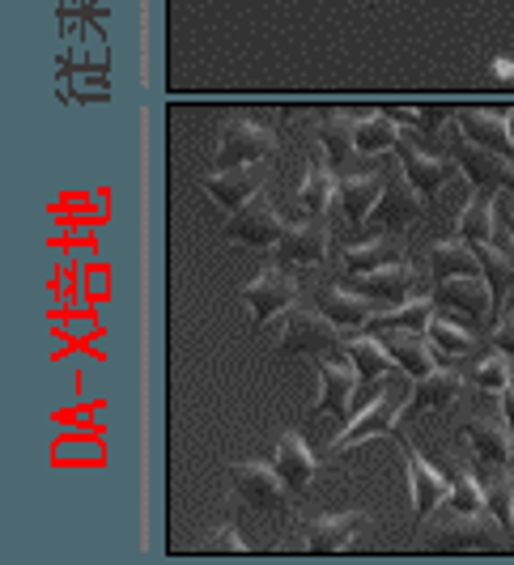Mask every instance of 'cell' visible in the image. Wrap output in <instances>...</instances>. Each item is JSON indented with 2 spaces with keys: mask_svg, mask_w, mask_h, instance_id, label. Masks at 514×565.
I'll return each instance as SVG.
<instances>
[{
  "mask_svg": "<svg viewBox=\"0 0 514 565\" xmlns=\"http://www.w3.org/2000/svg\"><path fill=\"white\" fill-rule=\"evenodd\" d=\"M201 548L204 553H247V544H243V536H238V527H234V523L217 527L213 536H204Z\"/></svg>",
  "mask_w": 514,
  "mask_h": 565,
  "instance_id": "cell-38",
  "label": "cell"
},
{
  "mask_svg": "<svg viewBox=\"0 0 514 565\" xmlns=\"http://www.w3.org/2000/svg\"><path fill=\"white\" fill-rule=\"evenodd\" d=\"M489 340L511 358V366H514V311H502V319L493 323V337Z\"/></svg>",
  "mask_w": 514,
  "mask_h": 565,
  "instance_id": "cell-39",
  "label": "cell"
},
{
  "mask_svg": "<svg viewBox=\"0 0 514 565\" xmlns=\"http://www.w3.org/2000/svg\"><path fill=\"white\" fill-rule=\"evenodd\" d=\"M277 472L286 477L289 493H302V489L311 484L314 472H319L311 447H307V438H302L298 429H286V434L277 438Z\"/></svg>",
  "mask_w": 514,
  "mask_h": 565,
  "instance_id": "cell-24",
  "label": "cell"
},
{
  "mask_svg": "<svg viewBox=\"0 0 514 565\" xmlns=\"http://www.w3.org/2000/svg\"><path fill=\"white\" fill-rule=\"evenodd\" d=\"M243 302L251 311V323H268L272 315H286L298 302V277L281 268V264H268L251 285H243Z\"/></svg>",
  "mask_w": 514,
  "mask_h": 565,
  "instance_id": "cell-9",
  "label": "cell"
},
{
  "mask_svg": "<svg viewBox=\"0 0 514 565\" xmlns=\"http://www.w3.org/2000/svg\"><path fill=\"white\" fill-rule=\"evenodd\" d=\"M463 383H468V379H463L459 370H442V366L421 374V379H413L408 404H404V422H413V417H421V413H433V408H451V404L463 396Z\"/></svg>",
  "mask_w": 514,
  "mask_h": 565,
  "instance_id": "cell-16",
  "label": "cell"
},
{
  "mask_svg": "<svg viewBox=\"0 0 514 565\" xmlns=\"http://www.w3.org/2000/svg\"><path fill=\"white\" fill-rule=\"evenodd\" d=\"M371 332L387 344V353L400 362L404 374L421 379V374H429V370H438V362H433V344H429L426 332H408V328H371Z\"/></svg>",
  "mask_w": 514,
  "mask_h": 565,
  "instance_id": "cell-21",
  "label": "cell"
},
{
  "mask_svg": "<svg viewBox=\"0 0 514 565\" xmlns=\"http://www.w3.org/2000/svg\"><path fill=\"white\" fill-rule=\"evenodd\" d=\"M447 510L442 519H433L426 527H421V548L426 553H485V548H502L506 544V523L493 514V510H472V514H463V510H451V507H438Z\"/></svg>",
  "mask_w": 514,
  "mask_h": 565,
  "instance_id": "cell-1",
  "label": "cell"
},
{
  "mask_svg": "<svg viewBox=\"0 0 514 565\" xmlns=\"http://www.w3.org/2000/svg\"><path fill=\"white\" fill-rule=\"evenodd\" d=\"M463 438H468V447H472V463H476L481 472L497 477V472H511L514 468L511 425L472 417V422H463Z\"/></svg>",
  "mask_w": 514,
  "mask_h": 565,
  "instance_id": "cell-14",
  "label": "cell"
},
{
  "mask_svg": "<svg viewBox=\"0 0 514 565\" xmlns=\"http://www.w3.org/2000/svg\"><path fill=\"white\" fill-rule=\"evenodd\" d=\"M396 447L404 455V468H408V489H413V519L426 523L433 510L451 498V472H438L426 455L413 451V443L396 438Z\"/></svg>",
  "mask_w": 514,
  "mask_h": 565,
  "instance_id": "cell-11",
  "label": "cell"
},
{
  "mask_svg": "<svg viewBox=\"0 0 514 565\" xmlns=\"http://www.w3.org/2000/svg\"><path fill=\"white\" fill-rule=\"evenodd\" d=\"M463 379H468L476 392H485V396H502V392L514 383V366H511V358H506V353L493 344V353L476 358L472 366L463 370Z\"/></svg>",
  "mask_w": 514,
  "mask_h": 565,
  "instance_id": "cell-32",
  "label": "cell"
},
{
  "mask_svg": "<svg viewBox=\"0 0 514 565\" xmlns=\"http://www.w3.org/2000/svg\"><path fill=\"white\" fill-rule=\"evenodd\" d=\"M459 238H468L472 247L497 238V192L493 188H472V196L459 213Z\"/></svg>",
  "mask_w": 514,
  "mask_h": 565,
  "instance_id": "cell-22",
  "label": "cell"
},
{
  "mask_svg": "<svg viewBox=\"0 0 514 565\" xmlns=\"http://www.w3.org/2000/svg\"><path fill=\"white\" fill-rule=\"evenodd\" d=\"M383 174H341V183H336V196H341V209L344 217H349V226H366V217H371V209L378 204L383 196Z\"/></svg>",
  "mask_w": 514,
  "mask_h": 565,
  "instance_id": "cell-25",
  "label": "cell"
},
{
  "mask_svg": "<svg viewBox=\"0 0 514 565\" xmlns=\"http://www.w3.org/2000/svg\"><path fill=\"white\" fill-rule=\"evenodd\" d=\"M336 183H341V174L328 167V153L314 149L311 162H307L302 192H298V204L307 209V217H323V213H328V204H332V196H336Z\"/></svg>",
  "mask_w": 514,
  "mask_h": 565,
  "instance_id": "cell-27",
  "label": "cell"
},
{
  "mask_svg": "<svg viewBox=\"0 0 514 565\" xmlns=\"http://www.w3.org/2000/svg\"><path fill=\"white\" fill-rule=\"evenodd\" d=\"M392 259H404V247L396 234H378V238H366V243H357V247H349L341 255V268L349 277H357V273H374V268H383V264H392Z\"/></svg>",
  "mask_w": 514,
  "mask_h": 565,
  "instance_id": "cell-31",
  "label": "cell"
},
{
  "mask_svg": "<svg viewBox=\"0 0 514 565\" xmlns=\"http://www.w3.org/2000/svg\"><path fill=\"white\" fill-rule=\"evenodd\" d=\"M429 268H433L438 281H447V277H481V273H485L476 247H472L468 238H459V234L429 247Z\"/></svg>",
  "mask_w": 514,
  "mask_h": 565,
  "instance_id": "cell-26",
  "label": "cell"
},
{
  "mask_svg": "<svg viewBox=\"0 0 514 565\" xmlns=\"http://www.w3.org/2000/svg\"><path fill=\"white\" fill-rule=\"evenodd\" d=\"M442 507L463 510V514L485 510V484L476 481V463H468V459L451 463V498H447Z\"/></svg>",
  "mask_w": 514,
  "mask_h": 565,
  "instance_id": "cell-34",
  "label": "cell"
},
{
  "mask_svg": "<svg viewBox=\"0 0 514 565\" xmlns=\"http://www.w3.org/2000/svg\"><path fill=\"white\" fill-rule=\"evenodd\" d=\"M314 374H319V383H323V399H319V413L328 417V422H336V429L353 422V399H357V379L349 374L344 362H332V358H323V362H314Z\"/></svg>",
  "mask_w": 514,
  "mask_h": 565,
  "instance_id": "cell-17",
  "label": "cell"
},
{
  "mask_svg": "<svg viewBox=\"0 0 514 565\" xmlns=\"http://www.w3.org/2000/svg\"><path fill=\"white\" fill-rule=\"evenodd\" d=\"M277 353H286V358L302 353V358H311V362H323V358L341 362L344 353H349V340H344V328H336L323 311L289 307L286 311V340L277 344Z\"/></svg>",
  "mask_w": 514,
  "mask_h": 565,
  "instance_id": "cell-2",
  "label": "cell"
},
{
  "mask_svg": "<svg viewBox=\"0 0 514 565\" xmlns=\"http://www.w3.org/2000/svg\"><path fill=\"white\" fill-rule=\"evenodd\" d=\"M353 128H357V115L349 111H323L319 115V141H323V153H328V167L344 174L349 158L357 153L353 149Z\"/></svg>",
  "mask_w": 514,
  "mask_h": 565,
  "instance_id": "cell-28",
  "label": "cell"
},
{
  "mask_svg": "<svg viewBox=\"0 0 514 565\" xmlns=\"http://www.w3.org/2000/svg\"><path fill=\"white\" fill-rule=\"evenodd\" d=\"M264 179H268V167H264V162H251V167L217 170V174H208V179H204L201 188L213 196V204H222L226 213H238V209H243V204L264 188Z\"/></svg>",
  "mask_w": 514,
  "mask_h": 565,
  "instance_id": "cell-18",
  "label": "cell"
},
{
  "mask_svg": "<svg viewBox=\"0 0 514 565\" xmlns=\"http://www.w3.org/2000/svg\"><path fill=\"white\" fill-rule=\"evenodd\" d=\"M502 417H506V425H511V443H514V383L502 392Z\"/></svg>",
  "mask_w": 514,
  "mask_h": 565,
  "instance_id": "cell-40",
  "label": "cell"
},
{
  "mask_svg": "<svg viewBox=\"0 0 514 565\" xmlns=\"http://www.w3.org/2000/svg\"><path fill=\"white\" fill-rule=\"evenodd\" d=\"M286 222L272 213V204L259 196H251L238 213H229L226 226H222V238L234 243V247H251V252H272L277 243H281V234H286Z\"/></svg>",
  "mask_w": 514,
  "mask_h": 565,
  "instance_id": "cell-6",
  "label": "cell"
},
{
  "mask_svg": "<svg viewBox=\"0 0 514 565\" xmlns=\"http://www.w3.org/2000/svg\"><path fill=\"white\" fill-rule=\"evenodd\" d=\"M485 507L511 527L514 523V472H497L485 481Z\"/></svg>",
  "mask_w": 514,
  "mask_h": 565,
  "instance_id": "cell-37",
  "label": "cell"
},
{
  "mask_svg": "<svg viewBox=\"0 0 514 565\" xmlns=\"http://www.w3.org/2000/svg\"><path fill=\"white\" fill-rule=\"evenodd\" d=\"M476 255H481L485 281H489V289H493V302H497V311H502L506 294L514 289V255H506L502 247H493V243H481V247H476Z\"/></svg>",
  "mask_w": 514,
  "mask_h": 565,
  "instance_id": "cell-35",
  "label": "cell"
},
{
  "mask_svg": "<svg viewBox=\"0 0 514 565\" xmlns=\"http://www.w3.org/2000/svg\"><path fill=\"white\" fill-rule=\"evenodd\" d=\"M429 344H433V353H442V358H468L472 353V337H468V328L451 319V315H433V323L426 328Z\"/></svg>",
  "mask_w": 514,
  "mask_h": 565,
  "instance_id": "cell-36",
  "label": "cell"
},
{
  "mask_svg": "<svg viewBox=\"0 0 514 565\" xmlns=\"http://www.w3.org/2000/svg\"><path fill=\"white\" fill-rule=\"evenodd\" d=\"M349 358H353V366H357V374H362L366 383L396 379V370H400V362L387 353V344L374 337V332H353V337H349Z\"/></svg>",
  "mask_w": 514,
  "mask_h": 565,
  "instance_id": "cell-29",
  "label": "cell"
},
{
  "mask_svg": "<svg viewBox=\"0 0 514 565\" xmlns=\"http://www.w3.org/2000/svg\"><path fill=\"white\" fill-rule=\"evenodd\" d=\"M456 124L463 128V137H472L476 145H485V149H493V153H502V158H511L514 162V141H511V124H506V115L463 107V111H456Z\"/></svg>",
  "mask_w": 514,
  "mask_h": 565,
  "instance_id": "cell-23",
  "label": "cell"
},
{
  "mask_svg": "<svg viewBox=\"0 0 514 565\" xmlns=\"http://www.w3.org/2000/svg\"><path fill=\"white\" fill-rule=\"evenodd\" d=\"M277 137L247 119V115H226L222 119V132H217V170L229 167H251V162H268L277 153Z\"/></svg>",
  "mask_w": 514,
  "mask_h": 565,
  "instance_id": "cell-4",
  "label": "cell"
},
{
  "mask_svg": "<svg viewBox=\"0 0 514 565\" xmlns=\"http://www.w3.org/2000/svg\"><path fill=\"white\" fill-rule=\"evenodd\" d=\"M511 209H514V200H511Z\"/></svg>",
  "mask_w": 514,
  "mask_h": 565,
  "instance_id": "cell-43",
  "label": "cell"
},
{
  "mask_svg": "<svg viewBox=\"0 0 514 565\" xmlns=\"http://www.w3.org/2000/svg\"><path fill=\"white\" fill-rule=\"evenodd\" d=\"M396 141H400V124L387 111L357 115V128H353V149H357V158H378V153L396 149Z\"/></svg>",
  "mask_w": 514,
  "mask_h": 565,
  "instance_id": "cell-30",
  "label": "cell"
},
{
  "mask_svg": "<svg viewBox=\"0 0 514 565\" xmlns=\"http://www.w3.org/2000/svg\"><path fill=\"white\" fill-rule=\"evenodd\" d=\"M396 158H400L404 174H408L426 196H433V192L459 170V167H451V158H433V153H426V149L417 145V132H408V128H404L400 141H396Z\"/></svg>",
  "mask_w": 514,
  "mask_h": 565,
  "instance_id": "cell-19",
  "label": "cell"
},
{
  "mask_svg": "<svg viewBox=\"0 0 514 565\" xmlns=\"http://www.w3.org/2000/svg\"><path fill=\"white\" fill-rule=\"evenodd\" d=\"M421 196H426V192L404 174V167H396L387 174V188H383L378 204L371 209L366 226H378V230H387V234H404L413 222H421V204H426Z\"/></svg>",
  "mask_w": 514,
  "mask_h": 565,
  "instance_id": "cell-7",
  "label": "cell"
},
{
  "mask_svg": "<svg viewBox=\"0 0 514 565\" xmlns=\"http://www.w3.org/2000/svg\"><path fill=\"white\" fill-rule=\"evenodd\" d=\"M349 289L353 294H362V298H371L378 302V311L387 307H400L408 298H417V268L408 264V259H392V264H383V268H374V273H357V277H349Z\"/></svg>",
  "mask_w": 514,
  "mask_h": 565,
  "instance_id": "cell-10",
  "label": "cell"
},
{
  "mask_svg": "<svg viewBox=\"0 0 514 565\" xmlns=\"http://www.w3.org/2000/svg\"><path fill=\"white\" fill-rule=\"evenodd\" d=\"M371 523V514L366 510H341V514H311V519H302V527H298V544L307 548V553H341L349 548L353 540L362 536V527Z\"/></svg>",
  "mask_w": 514,
  "mask_h": 565,
  "instance_id": "cell-8",
  "label": "cell"
},
{
  "mask_svg": "<svg viewBox=\"0 0 514 565\" xmlns=\"http://www.w3.org/2000/svg\"><path fill=\"white\" fill-rule=\"evenodd\" d=\"M328 247H332V234L323 226V217H307L298 226H289L281 234V243L272 247V264L281 268H314L328 259Z\"/></svg>",
  "mask_w": 514,
  "mask_h": 565,
  "instance_id": "cell-15",
  "label": "cell"
},
{
  "mask_svg": "<svg viewBox=\"0 0 514 565\" xmlns=\"http://www.w3.org/2000/svg\"><path fill=\"white\" fill-rule=\"evenodd\" d=\"M229 484H234V498L247 502V507L264 510V514H286L289 510V484L286 477L277 472V463H259V459H247V463H229Z\"/></svg>",
  "mask_w": 514,
  "mask_h": 565,
  "instance_id": "cell-5",
  "label": "cell"
},
{
  "mask_svg": "<svg viewBox=\"0 0 514 565\" xmlns=\"http://www.w3.org/2000/svg\"><path fill=\"white\" fill-rule=\"evenodd\" d=\"M456 167L468 174L472 188H493V192H514V162L493 153L485 145H476L472 137H463V128H456Z\"/></svg>",
  "mask_w": 514,
  "mask_h": 565,
  "instance_id": "cell-12",
  "label": "cell"
},
{
  "mask_svg": "<svg viewBox=\"0 0 514 565\" xmlns=\"http://www.w3.org/2000/svg\"><path fill=\"white\" fill-rule=\"evenodd\" d=\"M506 124H511V141H514V111H506Z\"/></svg>",
  "mask_w": 514,
  "mask_h": 565,
  "instance_id": "cell-42",
  "label": "cell"
},
{
  "mask_svg": "<svg viewBox=\"0 0 514 565\" xmlns=\"http://www.w3.org/2000/svg\"><path fill=\"white\" fill-rule=\"evenodd\" d=\"M433 315H438L433 294H417V298H408V302L392 307V311H378L371 319V328H408V332H426L429 323H433Z\"/></svg>",
  "mask_w": 514,
  "mask_h": 565,
  "instance_id": "cell-33",
  "label": "cell"
},
{
  "mask_svg": "<svg viewBox=\"0 0 514 565\" xmlns=\"http://www.w3.org/2000/svg\"><path fill=\"white\" fill-rule=\"evenodd\" d=\"M429 294H433L438 307L456 311L463 323H489L497 315V302H493V289H489L485 277H447Z\"/></svg>",
  "mask_w": 514,
  "mask_h": 565,
  "instance_id": "cell-13",
  "label": "cell"
},
{
  "mask_svg": "<svg viewBox=\"0 0 514 565\" xmlns=\"http://www.w3.org/2000/svg\"><path fill=\"white\" fill-rule=\"evenodd\" d=\"M319 311L328 315L336 328H344V332H362V328H371V319L378 315V302L353 294L349 285H323L319 289Z\"/></svg>",
  "mask_w": 514,
  "mask_h": 565,
  "instance_id": "cell-20",
  "label": "cell"
},
{
  "mask_svg": "<svg viewBox=\"0 0 514 565\" xmlns=\"http://www.w3.org/2000/svg\"><path fill=\"white\" fill-rule=\"evenodd\" d=\"M404 404H408V392H374V399L366 408H357L353 413V422L336 429V438H332V447L328 455H341L349 447H362V443H371V438H383V434H400V422H404Z\"/></svg>",
  "mask_w": 514,
  "mask_h": 565,
  "instance_id": "cell-3",
  "label": "cell"
},
{
  "mask_svg": "<svg viewBox=\"0 0 514 565\" xmlns=\"http://www.w3.org/2000/svg\"><path fill=\"white\" fill-rule=\"evenodd\" d=\"M506 226H511V255H514V209L506 204Z\"/></svg>",
  "mask_w": 514,
  "mask_h": 565,
  "instance_id": "cell-41",
  "label": "cell"
}]
</instances>
